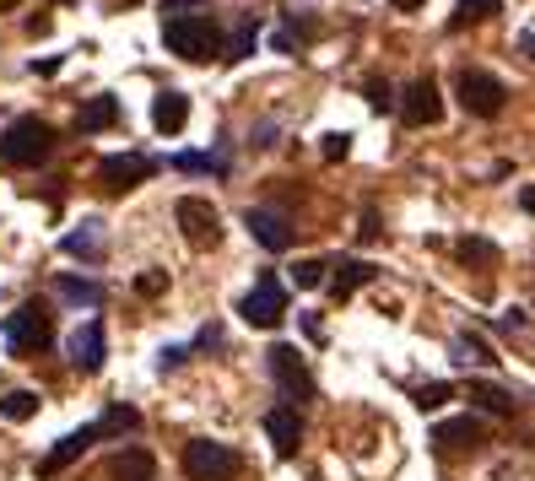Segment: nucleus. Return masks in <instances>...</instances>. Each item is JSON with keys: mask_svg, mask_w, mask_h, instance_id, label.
I'll return each mask as SVG.
<instances>
[{"mask_svg": "<svg viewBox=\"0 0 535 481\" xmlns=\"http://www.w3.org/2000/svg\"><path fill=\"white\" fill-rule=\"evenodd\" d=\"M49 152H55V125L38 114L11 119L6 136H0V168H38Z\"/></svg>", "mask_w": 535, "mask_h": 481, "instance_id": "nucleus-1", "label": "nucleus"}, {"mask_svg": "<svg viewBox=\"0 0 535 481\" xmlns=\"http://www.w3.org/2000/svg\"><path fill=\"white\" fill-rule=\"evenodd\" d=\"M163 44H168L179 60L206 65V60L222 55V28H217L211 17H168V22H163Z\"/></svg>", "mask_w": 535, "mask_h": 481, "instance_id": "nucleus-2", "label": "nucleus"}, {"mask_svg": "<svg viewBox=\"0 0 535 481\" xmlns=\"http://www.w3.org/2000/svg\"><path fill=\"white\" fill-rule=\"evenodd\" d=\"M238 314H244V325H254V330H276V325H282V319H287V287L276 282V271H260V282L244 292Z\"/></svg>", "mask_w": 535, "mask_h": 481, "instance_id": "nucleus-3", "label": "nucleus"}, {"mask_svg": "<svg viewBox=\"0 0 535 481\" xmlns=\"http://www.w3.org/2000/svg\"><path fill=\"white\" fill-rule=\"evenodd\" d=\"M265 363H271V379L282 384V395L292 406H303V400H314V373H309V357L298 352V346L276 341L271 352H265Z\"/></svg>", "mask_w": 535, "mask_h": 481, "instance_id": "nucleus-4", "label": "nucleus"}, {"mask_svg": "<svg viewBox=\"0 0 535 481\" xmlns=\"http://www.w3.org/2000/svg\"><path fill=\"white\" fill-rule=\"evenodd\" d=\"M6 341H11V352H22V357L44 352V346L55 341V314H49L44 303H22V309L6 319Z\"/></svg>", "mask_w": 535, "mask_h": 481, "instance_id": "nucleus-5", "label": "nucleus"}, {"mask_svg": "<svg viewBox=\"0 0 535 481\" xmlns=\"http://www.w3.org/2000/svg\"><path fill=\"white\" fill-rule=\"evenodd\" d=\"M173 222H179V233H184L190 249H217L222 244V217H217V206L200 200V195H184L179 206H173Z\"/></svg>", "mask_w": 535, "mask_h": 481, "instance_id": "nucleus-6", "label": "nucleus"}, {"mask_svg": "<svg viewBox=\"0 0 535 481\" xmlns=\"http://www.w3.org/2000/svg\"><path fill=\"white\" fill-rule=\"evenodd\" d=\"M184 476L190 481H233L238 454L227 444H217V438H190V444H184Z\"/></svg>", "mask_w": 535, "mask_h": 481, "instance_id": "nucleus-7", "label": "nucleus"}, {"mask_svg": "<svg viewBox=\"0 0 535 481\" xmlns=\"http://www.w3.org/2000/svg\"><path fill=\"white\" fill-rule=\"evenodd\" d=\"M157 173L152 157H141V152H114V157H103L98 163V184L109 195H125V190H136V184H146Z\"/></svg>", "mask_w": 535, "mask_h": 481, "instance_id": "nucleus-8", "label": "nucleus"}, {"mask_svg": "<svg viewBox=\"0 0 535 481\" xmlns=\"http://www.w3.org/2000/svg\"><path fill=\"white\" fill-rule=\"evenodd\" d=\"M454 92H460V103H465L471 114H481V119L503 114V98H508L498 76H492V71H476V65H471V71H460V87H454Z\"/></svg>", "mask_w": 535, "mask_h": 481, "instance_id": "nucleus-9", "label": "nucleus"}, {"mask_svg": "<svg viewBox=\"0 0 535 481\" xmlns=\"http://www.w3.org/2000/svg\"><path fill=\"white\" fill-rule=\"evenodd\" d=\"M400 119H406V125H438V119H444V98H438L433 76H417V82L406 87V98H400Z\"/></svg>", "mask_w": 535, "mask_h": 481, "instance_id": "nucleus-10", "label": "nucleus"}, {"mask_svg": "<svg viewBox=\"0 0 535 481\" xmlns=\"http://www.w3.org/2000/svg\"><path fill=\"white\" fill-rule=\"evenodd\" d=\"M476 444H487V427H481V417H449V422H438L433 427V449H454V454H465V449H476Z\"/></svg>", "mask_w": 535, "mask_h": 481, "instance_id": "nucleus-11", "label": "nucleus"}, {"mask_svg": "<svg viewBox=\"0 0 535 481\" xmlns=\"http://www.w3.org/2000/svg\"><path fill=\"white\" fill-rule=\"evenodd\" d=\"M265 438H271V449L282 454V460H292L303 444V417H298V406H276L271 417H265Z\"/></svg>", "mask_w": 535, "mask_h": 481, "instance_id": "nucleus-12", "label": "nucleus"}, {"mask_svg": "<svg viewBox=\"0 0 535 481\" xmlns=\"http://www.w3.org/2000/svg\"><path fill=\"white\" fill-rule=\"evenodd\" d=\"M244 227L254 233V244L271 249V255H287V249H292V222L276 217V211H249Z\"/></svg>", "mask_w": 535, "mask_h": 481, "instance_id": "nucleus-13", "label": "nucleus"}, {"mask_svg": "<svg viewBox=\"0 0 535 481\" xmlns=\"http://www.w3.org/2000/svg\"><path fill=\"white\" fill-rule=\"evenodd\" d=\"M92 444H98V422H92V427H76V433H65L60 444L49 449L44 460H38V471H44V476H55V471H65L71 460H82V454H87Z\"/></svg>", "mask_w": 535, "mask_h": 481, "instance_id": "nucleus-14", "label": "nucleus"}, {"mask_svg": "<svg viewBox=\"0 0 535 481\" xmlns=\"http://www.w3.org/2000/svg\"><path fill=\"white\" fill-rule=\"evenodd\" d=\"M103 357H109V336H103L98 319H87V325L71 336V363L82 368V373H98V368H103Z\"/></svg>", "mask_w": 535, "mask_h": 481, "instance_id": "nucleus-15", "label": "nucleus"}, {"mask_svg": "<svg viewBox=\"0 0 535 481\" xmlns=\"http://www.w3.org/2000/svg\"><path fill=\"white\" fill-rule=\"evenodd\" d=\"M152 125H157V136H179V130L190 125V98H184V92H157Z\"/></svg>", "mask_w": 535, "mask_h": 481, "instance_id": "nucleus-16", "label": "nucleus"}, {"mask_svg": "<svg viewBox=\"0 0 535 481\" xmlns=\"http://www.w3.org/2000/svg\"><path fill=\"white\" fill-rule=\"evenodd\" d=\"M454 260L465 265V271H492L503 255H498V244L492 238H476V233H465V238H454Z\"/></svg>", "mask_w": 535, "mask_h": 481, "instance_id": "nucleus-17", "label": "nucleus"}, {"mask_svg": "<svg viewBox=\"0 0 535 481\" xmlns=\"http://www.w3.org/2000/svg\"><path fill=\"white\" fill-rule=\"evenodd\" d=\"M109 476H114V481H152V476H157L152 449H119L114 460H109Z\"/></svg>", "mask_w": 535, "mask_h": 481, "instance_id": "nucleus-18", "label": "nucleus"}, {"mask_svg": "<svg viewBox=\"0 0 535 481\" xmlns=\"http://www.w3.org/2000/svg\"><path fill=\"white\" fill-rule=\"evenodd\" d=\"M330 271H336V276H330V292H336V298H352L357 287H368L373 276H379V265H368V260H336Z\"/></svg>", "mask_w": 535, "mask_h": 481, "instance_id": "nucleus-19", "label": "nucleus"}, {"mask_svg": "<svg viewBox=\"0 0 535 481\" xmlns=\"http://www.w3.org/2000/svg\"><path fill=\"white\" fill-rule=\"evenodd\" d=\"M109 125H119V98H109V92L92 98L87 109L76 114V130H82V136H98V130H109Z\"/></svg>", "mask_w": 535, "mask_h": 481, "instance_id": "nucleus-20", "label": "nucleus"}, {"mask_svg": "<svg viewBox=\"0 0 535 481\" xmlns=\"http://www.w3.org/2000/svg\"><path fill=\"white\" fill-rule=\"evenodd\" d=\"M60 249H65V255H76V260H98L103 255V227L98 222H82L76 233L60 238Z\"/></svg>", "mask_w": 535, "mask_h": 481, "instance_id": "nucleus-21", "label": "nucleus"}, {"mask_svg": "<svg viewBox=\"0 0 535 481\" xmlns=\"http://www.w3.org/2000/svg\"><path fill=\"white\" fill-rule=\"evenodd\" d=\"M471 400L481 411H492V417H514V395L503 390V384H487V379H476L471 384Z\"/></svg>", "mask_w": 535, "mask_h": 481, "instance_id": "nucleus-22", "label": "nucleus"}, {"mask_svg": "<svg viewBox=\"0 0 535 481\" xmlns=\"http://www.w3.org/2000/svg\"><path fill=\"white\" fill-rule=\"evenodd\" d=\"M0 417H6V422H33V417H38V395H33V390L0 395Z\"/></svg>", "mask_w": 535, "mask_h": 481, "instance_id": "nucleus-23", "label": "nucleus"}, {"mask_svg": "<svg viewBox=\"0 0 535 481\" xmlns=\"http://www.w3.org/2000/svg\"><path fill=\"white\" fill-rule=\"evenodd\" d=\"M503 11V0H460L454 6V28H471V22H492Z\"/></svg>", "mask_w": 535, "mask_h": 481, "instance_id": "nucleus-24", "label": "nucleus"}, {"mask_svg": "<svg viewBox=\"0 0 535 481\" xmlns=\"http://www.w3.org/2000/svg\"><path fill=\"white\" fill-rule=\"evenodd\" d=\"M173 168L179 173H227V157L222 152H179Z\"/></svg>", "mask_w": 535, "mask_h": 481, "instance_id": "nucleus-25", "label": "nucleus"}, {"mask_svg": "<svg viewBox=\"0 0 535 481\" xmlns=\"http://www.w3.org/2000/svg\"><path fill=\"white\" fill-rule=\"evenodd\" d=\"M141 427V411L136 406H109V417L98 422V438H114V433H136Z\"/></svg>", "mask_w": 535, "mask_h": 481, "instance_id": "nucleus-26", "label": "nucleus"}, {"mask_svg": "<svg viewBox=\"0 0 535 481\" xmlns=\"http://www.w3.org/2000/svg\"><path fill=\"white\" fill-rule=\"evenodd\" d=\"M60 298H71V303H87V309H92V303H103V287L98 282H82V276H60Z\"/></svg>", "mask_w": 535, "mask_h": 481, "instance_id": "nucleus-27", "label": "nucleus"}, {"mask_svg": "<svg viewBox=\"0 0 535 481\" xmlns=\"http://www.w3.org/2000/svg\"><path fill=\"white\" fill-rule=\"evenodd\" d=\"M254 38H260V28H254V22H244V28H238V33L222 44V60H249V55H254Z\"/></svg>", "mask_w": 535, "mask_h": 481, "instance_id": "nucleus-28", "label": "nucleus"}, {"mask_svg": "<svg viewBox=\"0 0 535 481\" xmlns=\"http://www.w3.org/2000/svg\"><path fill=\"white\" fill-rule=\"evenodd\" d=\"M319 282H330L325 260H298V265H292V287H319Z\"/></svg>", "mask_w": 535, "mask_h": 481, "instance_id": "nucleus-29", "label": "nucleus"}, {"mask_svg": "<svg viewBox=\"0 0 535 481\" xmlns=\"http://www.w3.org/2000/svg\"><path fill=\"white\" fill-rule=\"evenodd\" d=\"M444 400H454V384H422V390H417V406L422 411H438Z\"/></svg>", "mask_w": 535, "mask_h": 481, "instance_id": "nucleus-30", "label": "nucleus"}, {"mask_svg": "<svg viewBox=\"0 0 535 481\" xmlns=\"http://www.w3.org/2000/svg\"><path fill=\"white\" fill-rule=\"evenodd\" d=\"M136 292H141V298H163V292H168V271H141Z\"/></svg>", "mask_w": 535, "mask_h": 481, "instance_id": "nucleus-31", "label": "nucleus"}, {"mask_svg": "<svg viewBox=\"0 0 535 481\" xmlns=\"http://www.w3.org/2000/svg\"><path fill=\"white\" fill-rule=\"evenodd\" d=\"M368 103H373V109H379V114H390V82H379V76H373V82H368Z\"/></svg>", "mask_w": 535, "mask_h": 481, "instance_id": "nucleus-32", "label": "nucleus"}, {"mask_svg": "<svg viewBox=\"0 0 535 481\" xmlns=\"http://www.w3.org/2000/svg\"><path fill=\"white\" fill-rule=\"evenodd\" d=\"M454 352H460V363H487V346H481L476 336H460V346H454Z\"/></svg>", "mask_w": 535, "mask_h": 481, "instance_id": "nucleus-33", "label": "nucleus"}, {"mask_svg": "<svg viewBox=\"0 0 535 481\" xmlns=\"http://www.w3.org/2000/svg\"><path fill=\"white\" fill-rule=\"evenodd\" d=\"M346 146H352V136H341V130H336V136H325V157H330V163H341Z\"/></svg>", "mask_w": 535, "mask_h": 481, "instance_id": "nucleus-34", "label": "nucleus"}, {"mask_svg": "<svg viewBox=\"0 0 535 481\" xmlns=\"http://www.w3.org/2000/svg\"><path fill=\"white\" fill-rule=\"evenodd\" d=\"M379 233H384V227H379V211H363V222H357V238H368V244H373Z\"/></svg>", "mask_w": 535, "mask_h": 481, "instance_id": "nucleus-35", "label": "nucleus"}, {"mask_svg": "<svg viewBox=\"0 0 535 481\" xmlns=\"http://www.w3.org/2000/svg\"><path fill=\"white\" fill-rule=\"evenodd\" d=\"M195 6H206V0H163V11H173V17H190Z\"/></svg>", "mask_w": 535, "mask_h": 481, "instance_id": "nucleus-36", "label": "nucleus"}, {"mask_svg": "<svg viewBox=\"0 0 535 481\" xmlns=\"http://www.w3.org/2000/svg\"><path fill=\"white\" fill-rule=\"evenodd\" d=\"M303 336H309V341H319V336H325V325H319V314H303Z\"/></svg>", "mask_w": 535, "mask_h": 481, "instance_id": "nucleus-37", "label": "nucleus"}, {"mask_svg": "<svg viewBox=\"0 0 535 481\" xmlns=\"http://www.w3.org/2000/svg\"><path fill=\"white\" fill-rule=\"evenodd\" d=\"M55 71H60L55 55H49V60H33V76H55Z\"/></svg>", "mask_w": 535, "mask_h": 481, "instance_id": "nucleus-38", "label": "nucleus"}, {"mask_svg": "<svg viewBox=\"0 0 535 481\" xmlns=\"http://www.w3.org/2000/svg\"><path fill=\"white\" fill-rule=\"evenodd\" d=\"M184 357H190V352H184V346H168V352H163V368H179Z\"/></svg>", "mask_w": 535, "mask_h": 481, "instance_id": "nucleus-39", "label": "nucleus"}, {"mask_svg": "<svg viewBox=\"0 0 535 481\" xmlns=\"http://www.w3.org/2000/svg\"><path fill=\"white\" fill-rule=\"evenodd\" d=\"M519 55H525L535 65V33H519Z\"/></svg>", "mask_w": 535, "mask_h": 481, "instance_id": "nucleus-40", "label": "nucleus"}, {"mask_svg": "<svg viewBox=\"0 0 535 481\" xmlns=\"http://www.w3.org/2000/svg\"><path fill=\"white\" fill-rule=\"evenodd\" d=\"M519 206H525V211H535V184H530L525 195H519Z\"/></svg>", "mask_w": 535, "mask_h": 481, "instance_id": "nucleus-41", "label": "nucleus"}, {"mask_svg": "<svg viewBox=\"0 0 535 481\" xmlns=\"http://www.w3.org/2000/svg\"><path fill=\"white\" fill-rule=\"evenodd\" d=\"M422 6V0H395V11H417Z\"/></svg>", "mask_w": 535, "mask_h": 481, "instance_id": "nucleus-42", "label": "nucleus"}, {"mask_svg": "<svg viewBox=\"0 0 535 481\" xmlns=\"http://www.w3.org/2000/svg\"><path fill=\"white\" fill-rule=\"evenodd\" d=\"M11 6H17V0H0V11H11Z\"/></svg>", "mask_w": 535, "mask_h": 481, "instance_id": "nucleus-43", "label": "nucleus"}]
</instances>
